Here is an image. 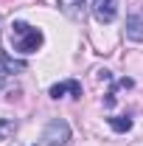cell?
<instances>
[{
  "label": "cell",
  "mask_w": 143,
  "mask_h": 146,
  "mask_svg": "<svg viewBox=\"0 0 143 146\" xmlns=\"http://www.w3.org/2000/svg\"><path fill=\"white\" fill-rule=\"evenodd\" d=\"M42 31L28 25V23H11V48L17 54H34L42 45Z\"/></svg>",
  "instance_id": "1"
},
{
  "label": "cell",
  "mask_w": 143,
  "mask_h": 146,
  "mask_svg": "<svg viewBox=\"0 0 143 146\" xmlns=\"http://www.w3.org/2000/svg\"><path fill=\"white\" fill-rule=\"evenodd\" d=\"M68 141H70V127L59 118H54L42 132V146H65Z\"/></svg>",
  "instance_id": "2"
},
{
  "label": "cell",
  "mask_w": 143,
  "mask_h": 146,
  "mask_svg": "<svg viewBox=\"0 0 143 146\" xmlns=\"http://www.w3.org/2000/svg\"><path fill=\"white\" fill-rule=\"evenodd\" d=\"M93 14L98 23H112L118 17V6L115 0H93Z\"/></svg>",
  "instance_id": "3"
},
{
  "label": "cell",
  "mask_w": 143,
  "mask_h": 146,
  "mask_svg": "<svg viewBox=\"0 0 143 146\" xmlns=\"http://www.w3.org/2000/svg\"><path fill=\"white\" fill-rule=\"evenodd\" d=\"M62 96H73V98H81V84L70 79V82H59L51 87V98H62Z\"/></svg>",
  "instance_id": "4"
},
{
  "label": "cell",
  "mask_w": 143,
  "mask_h": 146,
  "mask_svg": "<svg viewBox=\"0 0 143 146\" xmlns=\"http://www.w3.org/2000/svg\"><path fill=\"white\" fill-rule=\"evenodd\" d=\"M23 68H25L23 62H14L11 56H6V54H3V51H0V87H3V84L9 82V76H11V73L23 70Z\"/></svg>",
  "instance_id": "5"
},
{
  "label": "cell",
  "mask_w": 143,
  "mask_h": 146,
  "mask_svg": "<svg viewBox=\"0 0 143 146\" xmlns=\"http://www.w3.org/2000/svg\"><path fill=\"white\" fill-rule=\"evenodd\" d=\"M126 36L135 42H143V14H132L126 20Z\"/></svg>",
  "instance_id": "6"
},
{
  "label": "cell",
  "mask_w": 143,
  "mask_h": 146,
  "mask_svg": "<svg viewBox=\"0 0 143 146\" xmlns=\"http://www.w3.org/2000/svg\"><path fill=\"white\" fill-rule=\"evenodd\" d=\"M59 9L73 20H81L84 17V0H59Z\"/></svg>",
  "instance_id": "7"
},
{
  "label": "cell",
  "mask_w": 143,
  "mask_h": 146,
  "mask_svg": "<svg viewBox=\"0 0 143 146\" xmlns=\"http://www.w3.org/2000/svg\"><path fill=\"white\" fill-rule=\"evenodd\" d=\"M109 127L115 129V132H126V129H132V118H126V115H112V118H109Z\"/></svg>",
  "instance_id": "8"
},
{
  "label": "cell",
  "mask_w": 143,
  "mask_h": 146,
  "mask_svg": "<svg viewBox=\"0 0 143 146\" xmlns=\"http://www.w3.org/2000/svg\"><path fill=\"white\" fill-rule=\"evenodd\" d=\"M118 87H132V79H121V82H118ZM104 104H107V107L115 104V90H109V96L104 98Z\"/></svg>",
  "instance_id": "9"
},
{
  "label": "cell",
  "mask_w": 143,
  "mask_h": 146,
  "mask_svg": "<svg viewBox=\"0 0 143 146\" xmlns=\"http://www.w3.org/2000/svg\"><path fill=\"white\" fill-rule=\"evenodd\" d=\"M9 132H14V124L11 121H0V138H6Z\"/></svg>",
  "instance_id": "10"
}]
</instances>
